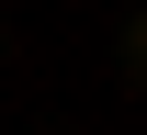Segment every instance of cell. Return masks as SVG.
<instances>
[{
    "mask_svg": "<svg viewBox=\"0 0 147 135\" xmlns=\"http://www.w3.org/2000/svg\"><path fill=\"white\" fill-rule=\"evenodd\" d=\"M125 57H136V79H147V23H125Z\"/></svg>",
    "mask_w": 147,
    "mask_h": 135,
    "instance_id": "cell-1",
    "label": "cell"
}]
</instances>
